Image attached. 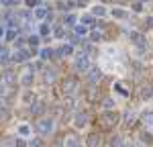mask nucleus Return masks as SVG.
<instances>
[{
  "label": "nucleus",
  "mask_w": 153,
  "mask_h": 147,
  "mask_svg": "<svg viewBox=\"0 0 153 147\" xmlns=\"http://www.w3.org/2000/svg\"><path fill=\"white\" fill-rule=\"evenodd\" d=\"M80 90V80L78 78H65L63 84H61V92L63 96H76Z\"/></svg>",
  "instance_id": "obj_1"
},
{
  "label": "nucleus",
  "mask_w": 153,
  "mask_h": 147,
  "mask_svg": "<svg viewBox=\"0 0 153 147\" xmlns=\"http://www.w3.org/2000/svg\"><path fill=\"white\" fill-rule=\"evenodd\" d=\"M35 131L39 135H49L53 131V121H51V119H39V121L35 122Z\"/></svg>",
  "instance_id": "obj_2"
},
{
  "label": "nucleus",
  "mask_w": 153,
  "mask_h": 147,
  "mask_svg": "<svg viewBox=\"0 0 153 147\" xmlns=\"http://www.w3.org/2000/svg\"><path fill=\"white\" fill-rule=\"evenodd\" d=\"M29 57H31V51H29V49H23V47L16 49V51L12 53V61H16V63H25Z\"/></svg>",
  "instance_id": "obj_3"
},
{
  "label": "nucleus",
  "mask_w": 153,
  "mask_h": 147,
  "mask_svg": "<svg viewBox=\"0 0 153 147\" xmlns=\"http://www.w3.org/2000/svg\"><path fill=\"white\" fill-rule=\"evenodd\" d=\"M90 68V59H88V55L86 53H80L78 57H76V70L78 72H86Z\"/></svg>",
  "instance_id": "obj_4"
},
{
  "label": "nucleus",
  "mask_w": 153,
  "mask_h": 147,
  "mask_svg": "<svg viewBox=\"0 0 153 147\" xmlns=\"http://www.w3.org/2000/svg\"><path fill=\"white\" fill-rule=\"evenodd\" d=\"M100 121L104 122L106 127H112V125H117V122H118V114H117V112H112V110H106L104 114L100 117Z\"/></svg>",
  "instance_id": "obj_5"
},
{
  "label": "nucleus",
  "mask_w": 153,
  "mask_h": 147,
  "mask_svg": "<svg viewBox=\"0 0 153 147\" xmlns=\"http://www.w3.org/2000/svg\"><path fill=\"white\" fill-rule=\"evenodd\" d=\"M33 72H35V65H27V72L21 78V84L23 86H31L33 84Z\"/></svg>",
  "instance_id": "obj_6"
},
{
  "label": "nucleus",
  "mask_w": 153,
  "mask_h": 147,
  "mask_svg": "<svg viewBox=\"0 0 153 147\" xmlns=\"http://www.w3.org/2000/svg\"><path fill=\"white\" fill-rule=\"evenodd\" d=\"M129 37H131V41H133L137 47H145V37H143L139 31H131Z\"/></svg>",
  "instance_id": "obj_7"
},
{
  "label": "nucleus",
  "mask_w": 153,
  "mask_h": 147,
  "mask_svg": "<svg viewBox=\"0 0 153 147\" xmlns=\"http://www.w3.org/2000/svg\"><path fill=\"white\" fill-rule=\"evenodd\" d=\"M88 80H90L92 84L100 82V80H102V70H100V68H92V70H90V74H88Z\"/></svg>",
  "instance_id": "obj_8"
},
{
  "label": "nucleus",
  "mask_w": 153,
  "mask_h": 147,
  "mask_svg": "<svg viewBox=\"0 0 153 147\" xmlns=\"http://www.w3.org/2000/svg\"><path fill=\"white\" fill-rule=\"evenodd\" d=\"M2 82H4V84H8L12 88V86L16 84V76H14L12 72H4V74H2Z\"/></svg>",
  "instance_id": "obj_9"
},
{
  "label": "nucleus",
  "mask_w": 153,
  "mask_h": 147,
  "mask_svg": "<svg viewBox=\"0 0 153 147\" xmlns=\"http://www.w3.org/2000/svg\"><path fill=\"white\" fill-rule=\"evenodd\" d=\"M74 121H76V127H84V125H88V112H78Z\"/></svg>",
  "instance_id": "obj_10"
},
{
  "label": "nucleus",
  "mask_w": 153,
  "mask_h": 147,
  "mask_svg": "<svg viewBox=\"0 0 153 147\" xmlns=\"http://www.w3.org/2000/svg\"><path fill=\"white\" fill-rule=\"evenodd\" d=\"M100 135H96V133H92L90 137H88V147H100Z\"/></svg>",
  "instance_id": "obj_11"
},
{
  "label": "nucleus",
  "mask_w": 153,
  "mask_h": 147,
  "mask_svg": "<svg viewBox=\"0 0 153 147\" xmlns=\"http://www.w3.org/2000/svg\"><path fill=\"white\" fill-rule=\"evenodd\" d=\"M55 78H57V72L55 70H45V74H43V80L45 82L51 84V82H55Z\"/></svg>",
  "instance_id": "obj_12"
},
{
  "label": "nucleus",
  "mask_w": 153,
  "mask_h": 147,
  "mask_svg": "<svg viewBox=\"0 0 153 147\" xmlns=\"http://www.w3.org/2000/svg\"><path fill=\"white\" fill-rule=\"evenodd\" d=\"M151 94H153V88H149V86H147V88L143 86L141 92H139V96H141L143 100H149V98H151Z\"/></svg>",
  "instance_id": "obj_13"
},
{
  "label": "nucleus",
  "mask_w": 153,
  "mask_h": 147,
  "mask_svg": "<svg viewBox=\"0 0 153 147\" xmlns=\"http://www.w3.org/2000/svg\"><path fill=\"white\" fill-rule=\"evenodd\" d=\"M65 147H80V139L74 137V135H70V137L65 139Z\"/></svg>",
  "instance_id": "obj_14"
},
{
  "label": "nucleus",
  "mask_w": 153,
  "mask_h": 147,
  "mask_svg": "<svg viewBox=\"0 0 153 147\" xmlns=\"http://www.w3.org/2000/svg\"><path fill=\"white\" fill-rule=\"evenodd\" d=\"M141 121H143L145 127H153V112H145L141 117Z\"/></svg>",
  "instance_id": "obj_15"
},
{
  "label": "nucleus",
  "mask_w": 153,
  "mask_h": 147,
  "mask_svg": "<svg viewBox=\"0 0 153 147\" xmlns=\"http://www.w3.org/2000/svg\"><path fill=\"white\" fill-rule=\"evenodd\" d=\"M14 145H16V139H10V137L0 141V147H14Z\"/></svg>",
  "instance_id": "obj_16"
},
{
  "label": "nucleus",
  "mask_w": 153,
  "mask_h": 147,
  "mask_svg": "<svg viewBox=\"0 0 153 147\" xmlns=\"http://www.w3.org/2000/svg\"><path fill=\"white\" fill-rule=\"evenodd\" d=\"M39 43H41V37H39V35H31V37H29V45H31L33 49H35Z\"/></svg>",
  "instance_id": "obj_17"
},
{
  "label": "nucleus",
  "mask_w": 153,
  "mask_h": 147,
  "mask_svg": "<svg viewBox=\"0 0 153 147\" xmlns=\"http://www.w3.org/2000/svg\"><path fill=\"white\" fill-rule=\"evenodd\" d=\"M133 121H135V112L133 110H127L125 112V125H133Z\"/></svg>",
  "instance_id": "obj_18"
},
{
  "label": "nucleus",
  "mask_w": 153,
  "mask_h": 147,
  "mask_svg": "<svg viewBox=\"0 0 153 147\" xmlns=\"http://www.w3.org/2000/svg\"><path fill=\"white\" fill-rule=\"evenodd\" d=\"M82 23L84 24H90V27H96L94 16H90V14H84V16H82Z\"/></svg>",
  "instance_id": "obj_19"
},
{
  "label": "nucleus",
  "mask_w": 153,
  "mask_h": 147,
  "mask_svg": "<svg viewBox=\"0 0 153 147\" xmlns=\"http://www.w3.org/2000/svg\"><path fill=\"white\" fill-rule=\"evenodd\" d=\"M6 61H8V49L0 47V63H6Z\"/></svg>",
  "instance_id": "obj_20"
},
{
  "label": "nucleus",
  "mask_w": 153,
  "mask_h": 147,
  "mask_svg": "<svg viewBox=\"0 0 153 147\" xmlns=\"http://www.w3.org/2000/svg\"><path fill=\"white\" fill-rule=\"evenodd\" d=\"M35 16L37 19H45V16H47V8H45V6H39L35 10Z\"/></svg>",
  "instance_id": "obj_21"
},
{
  "label": "nucleus",
  "mask_w": 153,
  "mask_h": 147,
  "mask_svg": "<svg viewBox=\"0 0 153 147\" xmlns=\"http://www.w3.org/2000/svg\"><path fill=\"white\" fill-rule=\"evenodd\" d=\"M102 106H104L106 110H112V108H114V100H112V98H104Z\"/></svg>",
  "instance_id": "obj_22"
},
{
  "label": "nucleus",
  "mask_w": 153,
  "mask_h": 147,
  "mask_svg": "<svg viewBox=\"0 0 153 147\" xmlns=\"http://www.w3.org/2000/svg\"><path fill=\"white\" fill-rule=\"evenodd\" d=\"M112 16H117V19H127L129 14L125 10H120V8H114V10H112Z\"/></svg>",
  "instance_id": "obj_23"
},
{
  "label": "nucleus",
  "mask_w": 153,
  "mask_h": 147,
  "mask_svg": "<svg viewBox=\"0 0 153 147\" xmlns=\"http://www.w3.org/2000/svg\"><path fill=\"white\" fill-rule=\"evenodd\" d=\"M39 55H41V59H49V57L53 55V51H51V49H41Z\"/></svg>",
  "instance_id": "obj_24"
},
{
  "label": "nucleus",
  "mask_w": 153,
  "mask_h": 147,
  "mask_svg": "<svg viewBox=\"0 0 153 147\" xmlns=\"http://www.w3.org/2000/svg\"><path fill=\"white\" fill-rule=\"evenodd\" d=\"M43 104H33V106H31V112H33V114H41V112H43Z\"/></svg>",
  "instance_id": "obj_25"
},
{
  "label": "nucleus",
  "mask_w": 153,
  "mask_h": 147,
  "mask_svg": "<svg viewBox=\"0 0 153 147\" xmlns=\"http://www.w3.org/2000/svg\"><path fill=\"white\" fill-rule=\"evenodd\" d=\"M94 14H96V16H104L106 8H104V6H94Z\"/></svg>",
  "instance_id": "obj_26"
},
{
  "label": "nucleus",
  "mask_w": 153,
  "mask_h": 147,
  "mask_svg": "<svg viewBox=\"0 0 153 147\" xmlns=\"http://www.w3.org/2000/svg\"><path fill=\"white\" fill-rule=\"evenodd\" d=\"M110 145H112V147H123V141H120V137H112V139H110Z\"/></svg>",
  "instance_id": "obj_27"
},
{
  "label": "nucleus",
  "mask_w": 153,
  "mask_h": 147,
  "mask_svg": "<svg viewBox=\"0 0 153 147\" xmlns=\"http://www.w3.org/2000/svg\"><path fill=\"white\" fill-rule=\"evenodd\" d=\"M61 53H63V55H71V53H74V47H71V45H63V47H61Z\"/></svg>",
  "instance_id": "obj_28"
},
{
  "label": "nucleus",
  "mask_w": 153,
  "mask_h": 147,
  "mask_svg": "<svg viewBox=\"0 0 153 147\" xmlns=\"http://www.w3.org/2000/svg\"><path fill=\"white\" fill-rule=\"evenodd\" d=\"M114 90H118L123 96H127V94H129V90H125V86H123V84H114Z\"/></svg>",
  "instance_id": "obj_29"
},
{
  "label": "nucleus",
  "mask_w": 153,
  "mask_h": 147,
  "mask_svg": "<svg viewBox=\"0 0 153 147\" xmlns=\"http://www.w3.org/2000/svg\"><path fill=\"white\" fill-rule=\"evenodd\" d=\"M74 23H76V16H74V14H68V16H65V24H68V27H74Z\"/></svg>",
  "instance_id": "obj_30"
},
{
  "label": "nucleus",
  "mask_w": 153,
  "mask_h": 147,
  "mask_svg": "<svg viewBox=\"0 0 153 147\" xmlns=\"http://www.w3.org/2000/svg\"><path fill=\"white\" fill-rule=\"evenodd\" d=\"M90 39H92V41H100V39H102V33H98V31H92V33H90Z\"/></svg>",
  "instance_id": "obj_31"
},
{
  "label": "nucleus",
  "mask_w": 153,
  "mask_h": 147,
  "mask_svg": "<svg viewBox=\"0 0 153 147\" xmlns=\"http://www.w3.org/2000/svg\"><path fill=\"white\" fill-rule=\"evenodd\" d=\"M76 33H78V35H86V33H88V29H86L84 24H78V27H76Z\"/></svg>",
  "instance_id": "obj_32"
},
{
  "label": "nucleus",
  "mask_w": 153,
  "mask_h": 147,
  "mask_svg": "<svg viewBox=\"0 0 153 147\" xmlns=\"http://www.w3.org/2000/svg\"><path fill=\"white\" fill-rule=\"evenodd\" d=\"M16 2H19V0H0V4H2V6H14Z\"/></svg>",
  "instance_id": "obj_33"
},
{
  "label": "nucleus",
  "mask_w": 153,
  "mask_h": 147,
  "mask_svg": "<svg viewBox=\"0 0 153 147\" xmlns=\"http://www.w3.org/2000/svg\"><path fill=\"white\" fill-rule=\"evenodd\" d=\"M49 31H51V29H49V24H41V29H39V33H41V35H49Z\"/></svg>",
  "instance_id": "obj_34"
},
{
  "label": "nucleus",
  "mask_w": 153,
  "mask_h": 147,
  "mask_svg": "<svg viewBox=\"0 0 153 147\" xmlns=\"http://www.w3.org/2000/svg\"><path fill=\"white\" fill-rule=\"evenodd\" d=\"M141 139L145 141V143H153V137H151L149 133H143V135H141Z\"/></svg>",
  "instance_id": "obj_35"
},
{
  "label": "nucleus",
  "mask_w": 153,
  "mask_h": 147,
  "mask_svg": "<svg viewBox=\"0 0 153 147\" xmlns=\"http://www.w3.org/2000/svg\"><path fill=\"white\" fill-rule=\"evenodd\" d=\"M16 39V31H8L6 33V41H14Z\"/></svg>",
  "instance_id": "obj_36"
},
{
  "label": "nucleus",
  "mask_w": 153,
  "mask_h": 147,
  "mask_svg": "<svg viewBox=\"0 0 153 147\" xmlns=\"http://www.w3.org/2000/svg\"><path fill=\"white\" fill-rule=\"evenodd\" d=\"M19 133L23 135V137H27V135H29V127H25V125H23V127H19Z\"/></svg>",
  "instance_id": "obj_37"
},
{
  "label": "nucleus",
  "mask_w": 153,
  "mask_h": 147,
  "mask_svg": "<svg viewBox=\"0 0 153 147\" xmlns=\"http://www.w3.org/2000/svg\"><path fill=\"white\" fill-rule=\"evenodd\" d=\"M29 147H43V143H41L39 139H33V141L29 143Z\"/></svg>",
  "instance_id": "obj_38"
},
{
  "label": "nucleus",
  "mask_w": 153,
  "mask_h": 147,
  "mask_svg": "<svg viewBox=\"0 0 153 147\" xmlns=\"http://www.w3.org/2000/svg\"><path fill=\"white\" fill-rule=\"evenodd\" d=\"M27 6H39V0H25Z\"/></svg>",
  "instance_id": "obj_39"
},
{
  "label": "nucleus",
  "mask_w": 153,
  "mask_h": 147,
  "mask_svg": "<svg viewBox=\"0 0 153 147\" xmlns=\"http://www.w3.org/2000/svg\"><path fill=\"white\" fill-rule=\"evenodd\" d=\"M63 35H65V31H63L61 27H59V29H55V37H63Z\"/></svg>",
  "instance_id": "obj_40"
},
{
  "label": "nucleus",
  "mask_w": 153,
  "mask_h": 147,
  "mask_svg": "<svg viewBox=\"0 0 153 147\" xmlns=\"http://www.w3.org/2000/svg\"><path fill=\"white\" fill-rule=\"evenodd\" d=\"M133 10H143V6H141V2H135V4H133Z\"/></svg>",
  "instance_id": "obj_41"
},
{
  "label": "nucleus",
  "mask_w": 153,
  "mask_h": 147,
  "mask_svg": "<svg viewBox=\"0 0 153 147\" xmlns=\"http://www.w3.org/2000/svg\"><path fill=\"white\" fill-rule=\"evenodd\" d=\"M14 147H27V143H25L23 139H16V145H14Z\"/></svg>",
  "instance_id": "obj_42"
},
{
  "label": "nucleus",
  "mask_w": 153,
  "mask_h": 147,
  "mask_svg": "<svg viewBox=\"0 0 153 147\" xmlns=\"http://www.w3.org/2000/svg\"><path fill=\"white\" fill-rule=\"evenodd\" d=\"M78 4H80V6H84V4H88V0H78Z\"/></svg>",
  "instance_id": "obj_43"
},
{
  "label": "nucleus",
  "mask_w": 153,
  "mask_h": 147,
  "mask_svg": "<svg viewBox=\"0 0 153 147\" xmlns=\"http://www.w3.org/2000/svg\"><path fill=\"white\" fill-rule=\"evenodd\" d=\"M4 37V27H0V39Z\"/></svg>",
  "instance_id": "obj_44"
},
{
  "label": "nucleus",
  "mask_w": 153,
  "mask_h": 147,
  "mask_svg": "<svg viewBox=\"0 0 153 147\" xmlns=\"http://www.w3.org/2000/svg\"><path fill=\"white\" fill-rule=\"evenodd\" d=\"M0 82H2V76H0Z\"/></svg>",
  "instance_id": "obj_45"
},
{
  "label": "nucleus",
  "mask_w": 153,
  "mask_h": 147,
  "mask_svg": "<svg viewBox=\"0 0 153 147\" xmlns=\"http://www.w3.org/2000/svg\"><path fill=\"white\" fill-rule=\"evenodd\" d=\"M127 147H129V145H127Z\"/></svg>",
  "instance_id": "obj_46"
}]
</instances>
